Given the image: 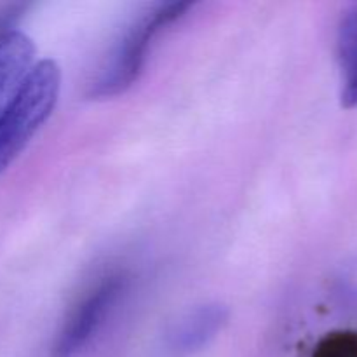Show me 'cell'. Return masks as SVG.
Here are the masks:
<instances>
[{"label":"cell","instance_id":"cell-1","mask_svg":"<svg viewBox=\"0 0 357 357\" xmlns=\"http://www.w3.org/2000/svg\"><path fill=\"white\" fill-rule=\"evenodd\" d=\"M194 2H153L143 7L124 28L112 45L100 72L89 84V98L107 100L126 93L135 86L149 59L157 37L176 23Z\"/></svg>","mask_w":357,"mask_h":357},{"label":"cell","instance_id":"cell-2","mask_svg":"<svg viewBox=\"0 0 357 357\" xmlns=\"http://www.w3.org/2000/svg\"><path fill=\"white\" fill-rule=\"evenodd\" d=\"M61 89V70L52 59L33 63L0 108V173L13 164L45 124Z\"/></svg>","mask_w":357,"mask_h":357},{"label":"cell","instance_id":"cell-3","mask_svg":"<svg viewBox=\"0 0 357 357\" xmlns=\"http://www.w3.org/2000/svg\"><path fill=\"white\" fill-rule=\"evenodd\" d=\"M129 288L126 272L103 275L70 310L56 337L52 357H75L100 333Z\"/></svg>","mask_w":357,"mask_h":357},{"label":"cell","instance_id":"cell-4","mask_svg":"<svg viewBox=\"0 0 357 357\" xmlns=\"http://www.w3.org/2000/svg\"><path fill=\"white\" fill-rule=\"evenodd\" d=\"M229 323V310L222 303H202L180 314L167 326L162 338L166 357H188L211 344Z\"/></svg>","mask_w":357,"mask_h":357},{"label":"cell","instance_id":"cell-5","mask_svg":"<svg viewBox=\"0 0 357 357\" xmlns=\"http://www.w3.org/2000/svg\"><path fill=\"white\" fill-rule=\"evenodd\" d=\"M33 42L14 28L13 20L0 21V108L33 66Z\"/></svg>","mask_w":357,"mask_h":357},{"label":"cell","instance_id":"cell-6","mask_svg":"<svg viewBox=\"0 0 357 357\" xmlns=\"http://www.w3.org/2000/svg\"><path fill=\"white\" fill-rule=\"evenodd\" d=\"M340 68V100L345 108H357V2L342 13L337 30Z\"/></svg>","mask_w":357,"mask_h":357},{"label":"cell","instance_id":"cell-7","mask_svg":"<svg viewBox=\"0 0 357 357\" xmlns=\"http://www.w3.org/2000/svg\"><path fill=\"white\" fill-rule=\"evenodd\" d=\"M310 357H357V331H330L317 342Z\"/></svg>","mask_w":357,"mask_h":357}]
</instances>
